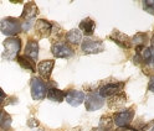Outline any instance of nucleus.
I'll use <instances>...</instances> for the list:
<instances>
[{
	"instance_id": "obj_8",
	"label": "nucleus",
	"mask_w": 154,
	"mask_h": 131,
	"mask_svg": "<svg viewBox=\"0 0 154 131\" xmlns=\"http://www.w3.org/2000/svg\"><path fill=\"white\" fill-rule=\"evenodd\" d=\"M137 56L144 63V67L149 69H154V47L153 46L152 47H144L143 50L138 51Z\"/></svg>"
},
{
	"instance_id": "obj_23",
	"label": "nucleus",
	"mask_w": 154,
	"mask_h": 131,
	"mask_svg": "<svg viewBox=\"0 0 154 131\" xmlns=\"http://www.w3.org/2000/svg\"><path fill=\"white\" fill-rule=\"evenodd\" d=\"M112 129V119L108 116H103L100 124V130L101 131H111Z\"/></svg>"
},
{
	"instance_id": "obj_15",
	"label": "nucleus",
	"mask_w": 154,
	"mask_h": 131,
	"mask_svg": "<svg viewBox=\"0 0 154 131\" xmlns=\"http://www.w3.org/2000/svg\"><path fill=\"white\" fill-rule=\"evenodd\" d=\"M24 56H26V57H29V58H31L32 61H35L37 58V56H38V43L35 40H29L27 41Z\"/></svg>"
},
{
	"instance_id": "obj_24",
	"label": "nucleus",
	"mask_w": 154,
	"mask_h": 131,
	"mask_svg": "<svg viewBox=\"0 0 154 131\" xmlns=\"http://www.w3.org/2000/svg\"><path fill=\"white\" fill-rule=\"evenodd\" d=\"M144 7H146V10L150 11L154 14V1H144Z\"/></svg>"
},
{
	"instance_id": "obj_5",
	"label": "nucleus",
	"mask_w": 154,
	"mask_h": 131,
	"mask_svg": "<svg viewBox=\"0 0 154 131\" xmlns=\"http://www.w3.org/2000/svg\"><path fill=\"white\" fill-rule=\"evenodd\" d=\"M124 83H109L100 89V95L102 98H112L123 92Z\"/></svg>"
},
{
	"instance_id": "obj_10",
	"label": "nucleus",
	"mask_w": 154,
	"mask_h": 131,
	"mask_svg": "<svg viewBox=\"0 0 154 131\" xmlns=\"http://www.w3.org/2000/svg\"><path fill=\"white\" fill-rule=\"evenodd\" d=\"M51 51H52V54L55 57H59V58H69L73 54L72 50L67 46L65 42H55L51 47Z\"/></svg>"
},
{
	"instance_id": "obj_11",
	"label": "nucleus",
	"mask_w": 154,
	"mask_h": 131,
	"mask_svg": "<svg viewBox=\"0 0 154 131\" xmlns=\"http://www.w3.org/2000/svg\"><path fill=\"white\" fill-rule=\"evenodd\" d=\"M111 40L114 41L118 46H121V47L124 48V50H128V48L132 47V40H131V37L127 36L126 33L118 31V30H114L111 33Z\"/></svg>"
},
{
	"instance_id": "obj_3",
	"label": "nucleus",
	"mask_w": 154,
	"mask_h": 131,
	"mask_svg": "<svg viewBox=\"0 0 154 131\" xmlns=\"http://www.w3.org/2000/svg\"><path fill=\"white\" fill-rule=\"evenodd\" d=\"M4 48L5 52L3 54V57L6 60H13L15 58L19 51L21 50V41L17 39V37H10V39H6L4 41Z\"/></svg>"
},
{
	"instance_id": "obj_14",
	"label": "nucleus",
	"mask_w": 154,
	"mask_h": 131,
	"mask_svg": "<svg viewBox=\"0 0 154 131\" xmlns=\"http://www.w3.org/2000/svg\"><path fill=\"white\" fill-rule=\"evenodd\" d=\"M54 64H55V61L51 60V61H42L38 63L37 66V71L40 73V76L45 79H49L50 76H51V72H52V68H54Z\"/></svg>"
},
{
	"instance_id": "obj_9",
	"label": "nucleus",
	"mask_w": 154,
	"mask_h": 131,
	"mask_svg": "<svg viewBox=\"0 0 154 131\" xmlns=\"http://www.w3.org/2000/svg\"><path fill=\"white\" fill-rule=\"evenodd\" d=\"M81 48L83 51V53L86 54H94V53H100L104 50V45L101 41H94V40H85Z\"/></svg>"
},
{
	"instance_id": "obj_21",
	"label": "nucleus",
	"mask_w": 154,
	"mask_h": 131,
	"mask_svg": "<svg viewBox=\"0 0 154 131\" xmlns=\"http://www.w3.org/2000/svg\"><path fill=\"white\" fill-rule=\"evenodd\" d=\"M147 41H148V36H147V33H137L136 36L133 37L132 45H136L137 51H140V50L144 48V45L147 43Z\"/></svg>"
},
{
	"instance_id": "obj_16",
	"label": "nucleus",
	"mask_w": 154,
	"mask_h": 131,
	"mask_svg": "<svg viewBox=\"0 0 154 131\" xmlns=\"http://www.w3.org/2000/svg\"><path fill=\"white\" fill-rule=\"evenodd\" d=\"M66 41L69 43H71V45H73V46L80 45L81 41H82V33H81V31L77 30V29L69 31L66 33Z\"/></svg>"
},
{
	"instance_id": "obj_2",
	"label": "nucleus",
	"mask_w": 154,
	"mask_h": 131,
	"mask_svg": "<svg viewBox=\"0 0 154 131\" xmlns=\"http://www.w3.org/2000/svg\"><path fill=\"white\" fill-rule=\"evenodd\" d=\"M37 15V6L34 1H29L25 4L24 6V11H23V15H21V26H23V29L26 31L30 29V26L32 24V20H34V17Z\"/></svg>"
},
{
	"instance_id": "obj_30",
	"label": "nucleus",
	"mask_w": 154,
	"mask_h": 131,
	"mask_svg": "<svg viewBox=\"0 0 154 131\" xmlns=\"http://www.w3.org/2000/svg\"><path fill=\"white\" fill-rule=\"evenodd\" d=\"M38 131H41V130H38Z\"/></svg>"
},
{
	"instance_id": "obj_1",
	"label": "nucleus",
	"mask_w": 154,
	"mask_h": 131,
	"mask_svg": "<svg viewBox=\"0 0 154 131\" xmlns=\"http://www.w3.org/2000/svg\"><path fill=\"white\" fill-rule=\"evenodd\" d=\"M23 26L20 20L14 17H5L0 21V31H2L4 35L8 36H14L17 35L19 32H21Z\"/></svg>"
},
{
	"instance_id": "obj_7",
	"label": "nucleus",
	"mask_w": 154,
	"mask_h": 131,
	"mask_svg": "<svg viewBox=\"0 0 154 131\" xmlns=\"http://www.w3.org/2000/svg\"><path fill=\"white\" fill-rule=\"evenodd\" d=\"M85 104H86V109L88 111H94L103 106L104 99L97 93H91V94H88L85 98Z\"/></svg>"
},
{
	"instance_id": "obj_6",
	"label": "nucleus",
	"mask_w": 154,
	"mask_h": 131,
	"mask_svg": "<svg viewBox=\"0 0 154 131\" xmlns=\"http://www.w3.org/2000/svg\"><path fill=\"white\" fill-rule=\"evenodd\" d=\"M134 116V110L129 109L126 111H121V113H117L113 116V123L117 125L118 127H127L133 120Z\"/></svg>"
},
{
	"instance_id": "obj_17",
	"label": "nucleus",
	"mask_w": 154,
	"mask_h": 131,
	"mask_svg": "<svg viewBox=\"0 0 154 131\" xmlns=\"http://www.w3.org/2000/svg\"><path fill=\"white\" fill-rule=\"evenodd\" d=\"M94 27H96V24L93 20H91V19H85L80 24V31L87 36H91L94 32Z\"/></svg>"
},
{
	"instance_id": "obj_12",
	"label": "nucleus",
	"mask_w": 154,
	"mask_h": 131,
	"mask_svg": "<svg viewBox=\"0 0 154 131\" xmlns=\"http://www.w3.org/2000/svg\"><path fill=\"white\" fill-rule=\"evenodd\" d=\"M85 98H86V95H85L83 92L73 90V89L66 92V97H65L66 101L69 103L70 105H72V106H79V105H81L82 103L85 101Z\"/></svg>"
},
{
	"instance_id": "obj_22",
	"label": "nucleus",
	"mask_w": 154,
	"mask_h": 131,
	"mask_svg": "<svg viewBox=\"0 0 154 131\" xmlns=\"http://www.w3.org/2000/svg\"><path fill=\"white\" fill-rule=\"evenodd\" d=\"M124 101H126V94L122 92V93H119V94L109 98V106H119V105L123 104Z\"/></svg>"
},
{
	"instance_id": "obj_25",
	"label": "nucleus",
	"mask_w": 154,
	"mask_h": 131,
	"mask_svg": "<svg viewBox=\"0 0 154 131\" xmlns=\"http://www.w3.org/2000/svg\"><path fill=\"white\" fill-rule=\"evenodd\" d=\"M6 94H5V93H4V90L2 89V88H0V109H2V106L5 104V100H6Z\"/></svg>"
},
{
	"instance_id": "obj_20",
	"label": "nucleus",
	"mask_w": 154,
	"mask_h": 131,
	"mask_svg": "<svg viewBox=\"0 0 154 131\" xmlns=\"http://www.w3.org/2000/svg\"><path fill=\"white\" fill-rule=\"evenodd\" d=\"M11 116L9 115L4 109H0V127L3 130H9L11 126Z\"/></svg>"
},
{
	"instance_id": "obj_4",
	"label": "nucleus",
	"mask_w": 154,
	"mask_h": 131,
	"mask_svg": "<svg viewBox=\"0 0 154 131\" xmlns=\"http://www.w3.org/2000/svg\"><path fill=\"white\" fill-rule=\"evenodd\" d=\"M47 92V87L44 80H41L40 78L34 77L31 79V95L35 100H40L44 99Z\"/></svg>"
},
{
	"instance_id": "obj_27",
	"label": "nucleus",
	"mask_w": 154,
	"mask_h": 131,
	"mask_svg": "<svg viewBox=\"0 0 154 131\" xmlns=\"http://www.w3.org/2000/svg\"><path fill=\"white\" fill-rule=\"evenodd\" d=\"M149 90H152V92H154V76L150 78V82H149Z\"/></svg>"
},
{
	"instance_id": "obj_26",
	"label": "nucleus",
	"mask_w": 154,
	"mask_h": 131,
	"mask_svg": "<svg viewBox=\"0 0 154 131\" xmlns=\"http://www.w3.org/2000/svg\"><path fill=\"white\" fill-rule=\"evenodd\" d=\"M143 131H154V120L148 123L146 126L143 127Z\"/></svg>"
},
{
	"instance_id": "obj_13",
	"label": "nucleus",
	"mask_w": 154,
	"mask_h": 131,
	"mask_svg": "<svg viewBox=\"0 0 154 131\" xmlns=\"http://www.w3.org/2000/svg\"><path fill=\"white\" fill-rule=\"evenodd\" d=\"M36 35L40 37H49L52 31V24L44 20V19H38L35 24Z\"/></svg>"
},
{
	"instance_id": "obj_19",
	"label": "nucleus",
	"mask_w": 154,
	"mask_h": 131,
	"mask_svg": "<svg viewBox=\"0 0 154 131\" xmlns=\"http://www.w3.org/2000/svg\"><path fill=\"white\" fill-rule=\"evenodd\" d=\"M17 62L20 63V66H21L23 68H25L27 71H31V72H35L36 71L35 61H32L31 58L26 57V56H19V57H17Z\"/></svg>"
},
{
	"instance_id": "obj_18",
	"label": "nucleus",
	"mask_w": 154,
	"mask_h": 131,
	"mask_svg": "<svg viewBox=\"0 0 154 131\" xmlns=\"http://www.w3.org/2000/svg\"><path fill=\"white\" fill-rule=\"evenodd\" d=\"M66 97V92H61L56 88H49L47 90V98L52 101H56V103H61Z\"/></svg>"
},
{
	"instance_id": "obj_29",
	"label": "nucleus",
	"mask_w": 154,
	"mask_h": 131,
	"mask_svg": "<svg viewBox=\"0 0 154 131\" xmlns=\"http://www.w3.org/2000/svg\"><path fill=\"white\" fill-rule=\"evenodd\" d=\"M152 43H153V47H154V36H153V39H152Z\"/></svg>"
},
{
	"instance_id": "obj_28",
	"label": "nucleus",
	"mask_w": 154,
	"mask_h": 131,
	"mask_svg": "<svg viewBox=\"0 0 154 131\" xmlns=\"http://www.w3.org/2000/svg\"><path fill=\"white\" fill-rule=\"evenodd\" d=\"M117 131H137V130L131 129V127H119V130H117Z\"/></svg>"
}]
</instances>
